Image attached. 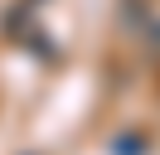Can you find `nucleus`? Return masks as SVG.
<instances>
[{
    "label": "nucleus",
    "instance_id": "f257e3e1",
    "mask_svg": "<svg viewBox=\"0 0 160 155\" xmlns=\"http://www.w3.org/2000/svg\"><path fill=\"white\" fill-rule=\"evenodd\" d=\"M117 155H146V136H136V141H131V136H126V141H121V150Z\"/></svg>",
    "mask_w": 160,
    "mask_h": 155
}]
</instances>
